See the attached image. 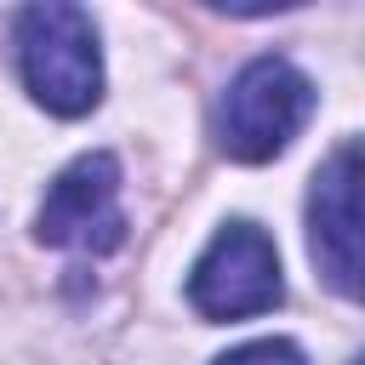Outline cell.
<instances>
[{
  "label": "cell",
  "mask_w": 365,
  "mask_h": 365,
  "mask_svg": "<svg viewBox=\"0 0 365 365\" xmlns=\"http://www.w3.org/2000/svg\"><path fill=\"white\" fill-rule=\"evenodd\" d=\"M17 46V74L29 86V97L46 114H91L103 97V51H97V23L91 11L68 6V0H40L17 11L11 29Z\"/></svg>",
  "instance_id": "6da1fadb"
},
{
  "label": "cell",
  "mask_w": 365,
  "mask_h": 365,
  "mask_svg": "<svg viewBox=\"0 0 365 365\" xmlns=\"http://www.w3.org/2000/svg\"><path fill=\"white\" fill-rule=\"evenodd\" d=\"M308 114H314V80L285 57H257L228 80L222 120H217L222 154L262 165L308 125Z\"/></svg>",
  "instance_id": "7a4b0ae2"
},
{
  "label": "cell",
  "mask_w": 365,
  "mask_h": 365,
  "mask_svg": "<svg viewBox=\"0 0 365 365\" xmlns=\"http://www.w3.org/2000/svg\"><path fill=\"white\" fill-rule=\"evenodd\" d=\"M279 251L257 222H222L188 274V302L200 319H251L279 308Z\"/></svg>",
  "instance_id": "3957f363"
},
{
  "label": "cell",
  "mask_w": 365,
  "mask_h": 365,
  "mask_svg": "<svg viewBox=\"0 0 365 365\" xmlns=\"http://www.w3.org/2000/svg\"><path fill=\"white\" fill-rule=\"evenodd\" d=\"M34 234L46 245L63 251H86V257H108L125 245V211H120V165L114 154H80L74 165H63L40 200Z\"/></svg>",
  "instance_id": "277c9868"
},
{
  "label": "cell",
  "mask_w": 365,
  "mask_h": 365,
  "mask_svg": "<svg viewBox=\"0 0 365 365\" xmlns=\"http://www.w3.org/2000/svg\"><path fill=\"white\" fill-rule=\"evenodd\" d=\"M308 251L336 297H359V143H342L314 171Z\"/></svg>",
  "instance_id": "5b68a950"
},
{
  "label": "cell",
  "mask_w": 365,
  "mask_h": 365,
  "mask_svg": "<svg viewBox=\"0 0 365 365\" xmlns=\"http://www.w3.org/2000/svg\"><path fill=\"white\" fill-rule=\"evenodd\" d=\"M217 365H308V359H302L297 342H285V336H262V342H245V348L222 354Z\"/></svg>",
  "instance_id": "8992f818"
}]
</instances>
